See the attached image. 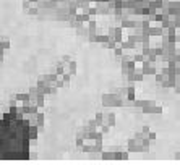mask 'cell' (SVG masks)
I'll return each mask as SVG.
<instances>
[{"label": "cell", "instance_id": "6da1fadb", "mask_svg": "<svg viewBox=\"0 0 180 165\" xmlns=\"http://www.w3.org/2000/svg\"><path fill=\"white\" fill-rule=\"evenodd\" d=\"M31 131L26 120H0V160H28Z\"/></svg>", "mask_w": 180, "mask_h": 165}]
</instances>
